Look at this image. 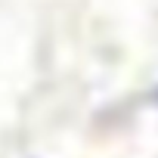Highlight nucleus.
I'll list each match as a JSON object with an SVG mask.
<instances>
[]
</instances>
